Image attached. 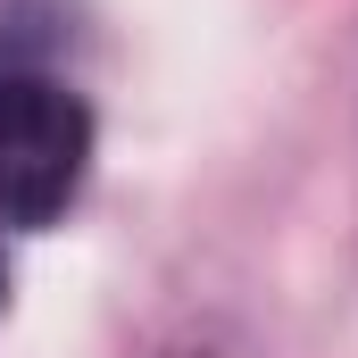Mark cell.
<instances>
[{
  "label": "cell",
  "instance_id": "obj_1",
  "mask_svg": "<svg viewBox=\"0 0 358 358\" xmlns=\"http://www.w3.org/2000/svg\"><path fill=\"white\" fill-rule=\"evenodd\" d=\"M92 167V108L59 76H0V225H59Z\"/></svg>",
  "mask_w": 358,
  "mask_h": 358
}]
</instances>
